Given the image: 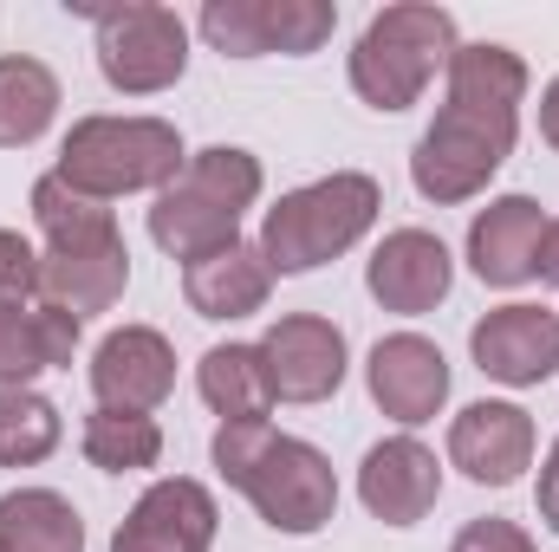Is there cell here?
Listing matches in <instances>:
<instances>
[{
  "mask_svg": "<svg viewBox=\"0 0 559 552\" xmlns=\"http://www.w3.org/2000/svg\"><path fill=\"white\" fill-rule=\"evenodd\" d=\"M365 384H371V404L391 422L417 429L449 397V358L429 338H417V332H397V338H378V351L365 364Z\"/></svg>",
  "mask_w": 559,
  "mask_h": 552,
  "instance_id": "cell-14",
  "label": "cell"
},
{
  "mask_svg": "<svg viewBox=\"0 0 559 552\" xmlns=\"http://www.w3.org/2000/svg\"><path fill=\"white\" fill-rule=\"evenodd\" d=\"M215 468L228 475V488H241L254 501V514L274 527V533H319L338 507V475L332 461L299 442V435H280L274 422H222L215 429Z\"/></svg>",
  "mask_w": 559,
  "mask_h": 552,
  "instance_id": "cell-3",
  "label": "cell"
},
{
  "mask_svg": "<svg viewBox=\"0 0 559 552\" xmlns=\"http://www.w3.org/2000/svg\"><path fill=\"white\" fill-rule=\"evenodd\" d=\"M92 391L98 410H124V416H150L169 391H176V351L163 332L150 325H124L92 351Z\"/></svg>",
  "mask_w": 559,
  "mask_h": 552,
  "instance_id": "cell-12",
  "label": "cell"
},
{
  "mask_svg": "<svg viewBox=\"0 0 559 552\" xmlns=\"http://www.w3.org/2000/svg\"><path fill=\"white\" fill-rule=\"evenodd\" d=\"M338 26L332 0H209L202 7V39L222 59H261V52H319Z\"/></svg>",
  "mask_w": 559,
  "mask_h": 552,
  "instance_id": "cell-9",
  "label": "cell"
},
{
  "mask_svg": "<svg viewBox=\"0 0 559 552\" xmlns=\"http://www.w3.org/2000/svg\"><path fill=\"white\" fill-rule=\"evenodd\" d=\"M267 286H274V274H267L261 248H248V241H235V248H222L182 274V292L202 319H248L267 305Z\"/></svg>",
  "mask_w": 559,
  "mask_h": 552,
  "instance_id": "cell-20",
  "label": "cell"
},
{
  "mask_svg": "<svg viewBox=\"0 0 559 552\" xmlns=\"http://www.w3.org/2000/svg\"><path fill=\"white\" fill-rule=\"evenodd\" d=\"M449 59H455V20L442 7H423V0L384 7L352 46V92L378 111H404Z\"/></svg>",
  "mask_w": 559,
  "mask_h": 552,
  "instance_id": "cell-7",
  "label": "cell"
},
{
  "mask_svg": "<svg viewBox=\"0 0 559 552\" xmlns=\"http://www.w3.org/2000/svg\"><path fill=\"white\" fill-rule=\"evenodd\" d=\"M534 274L547 279V286H559V221H547V241H540V267Z\"/></svg>",
  "mask_w": 559,
  "mask_h": 552,
  "instance_id": "cell-29",
  "label": "cell"
},
{
  "mask_svg": "<svg viewBox=\"0 0 559 552\" xmlns=\"http://www.w3.org/2000/svg\"><path fill=\"white\" fill-rule=\"evenodd\" d=\"M0 305H39V254L0 228Z\"/></svg>",
  "mask_w": 559,
  "mask_h": 552,
  "instance_id": "cell-26",
  "label": "cell"
},
{
  "mask_svg": "<svg viewBox=\"0 0 559 552\" xmlns=\"http://www.w3.org/2000/svg\"><path fill=\"white\" fill-rule=\"evenodd\" d=\"M79 319L59 305H0V391H26L39 371H72Z\"/></svg>",
  "mask_w": 559,
  "mask_h": 552,
  "instance_id": "cell-19",
  "label": "cell"
},
{
  "mask_svg": "<svg viewBox=\"0 0 559 552\" xmlns=\"http://www.w3.org/2000/svg\"><path fill=\"white\" fill-rule=\"evenodd\" d=\"M436 494H442V468H436V455L423 448L417 435L378 442L365 455V468H358V501L384 527H417L423 514L436 507Z\"/></svg>",
  "mask_w": 559,
  "mask_h": 552,
  "instance_id": "cell-17",
  "label": "cell"
},
{
  "mask_svg": "<svg viewBox=\"0 0 559 552\" xmlns=\"http://www.w3.org/2000/svg\"><path fill=\"white\" fill-rule=\"evenodd\" d=\"M0 552H85V520L52 488H20L0 501Z\"/></svg>",
  "mask_w": 559,
  "mask_h": 552,
  "instance_id": "cell-21",
  "label": "cell"
},
{
  "mask_svg": "<svg viewBox=\"0 0 559 552\" xmlns=\"http://www.w3.org/2000/svg\"><path fill=\"white\" fill-rule=\"evenodd\" d=\"M449 552H534V540H527L514 520H468Z\"/></svg>",
  "mask_w": 559,
  "mask_h": 552,
  "instance_id": "cell-27",
  "label": "cell"
},
{
  "mask_svg": "<svg viewBox=\"0 0 559 552\" xmlns=\"http://www.w3.org/2000/svg\"><path fill=\"white\" fill-rule=\"evenodd\" d=\"M195 384H202V404L222 422H267L274 391H267V371H261V345H215V351H202Z\"/></svg>",
  "mask_w": 559,
  "mask_h": 552,
  "instance_id": "cell-22",
  "label": "cell"
},
{
  "mask_svg": "<svg viewBox=\"0 0 559 552\" xmlns=\"http://www.w3.org/2000/svg\"><path fill=\"white\" fill-rule=\"evenodd\" d=\"M59 448V410L39 391H0V468H33Z\"/></svg>",
  "mask_w": 559,
  "mask_h": 552,
  "instance_id": "cell-25",
  "label": "cell"
},
{
  "mask_svg": "<svg viewBox=\"0 0 559 552\" xmlns=\"http://www.w3.org/2000/svg\"><path fill=\"white\" fill-rule=\"evenodd\" d=\"M215 547V494L189 475H169L124 514L111 552H209Z\"/></svg>",
  "mask_w": 559,
  "mask_h": 552,
  "instance_id": "cell-13",
  "label": "cell"
},
{
  "mask_svg": "<svg viewBox=\"0 0 559 552\" xmlns=\"http://www.w3.org/2000/svg\"><path fill=\"white\" fill-rule=\"evenodd\" d=\"M449 461L481 488H514L534 461V416L514 404H468L449 422Z\"/></svg>",
  "mask_w": 559,
  "mask_h": 552,
  "instance_id": "cell-15",
  "label": "cell"
},
{
  "mask_svg": "<svg viewBox=\"0 0 559 552\" xmlns=\"http://www.w3.org/2000/svg\"><path fill=\"white\" fill-rule=\"evenodd\" d=\"M182 163H189L182 137L163 118H85L59 143L52 176L79 195H92V202H111V195H131V189H169L182 176Z\"/></svg>",
  "mask_w": 559,
  "mask_h": 552,
  "instance_id": "cell-6",
  "label": "cell"
},
{
  "mask_svg": "<svg viewBox=\"0 0 559 552\" xmlns=\"http://www.w3.org/2000/svg\"><path fill=\"white\" fill-rule=\"evenodd\" d=\"M92 26H98V72L131 98L169 92L189 65V26L169 7H150V0L105 7L92 13Z\"/></svg>",
  "mask_w": 559,
  "mask_h": 552,
  "instance_id": "cell-8",
  "label": "cell"
},
{
  "mask_svg": "<svg viewBox=\"0 0 559 552\" xmlns=\"http://www.w3.org/2000/svg\"><path fill=\"white\" fill-rule=\"evenodd\" d=\"M365 286H371V299H378L384 312L417 319V312H429V305L449 299V286H455V261H449V248H442L436 235H423V228H397V235L378 241V254H371V267H365Z\"/></svg>",
  "mask_w": 559,
  "mask_h": 552,
  "instance_id": "cell-16",
  "label": "cell"
},
{
  "mask_svg": "<svg viewBox=\"0 0 559 552\" xmlns=\"http://www.w3.org/2000/svg\"><path fill=\"white\" fill-rule=\"evenodd\" d=\"M254 195H261V163L248 149H228V143L195 149L182 163V176L156 195L150 241L195 267V261H209V254L241 241V215L254 208Z\"/></svg>",
  "mask_w": 559,
  "mask_h": 552,
  "instance_id": "cell-4",
  "label": "cell"
},
{
  "mask_svg": "<svg viewBox=\"0 0 559 552\" xmlns=\"http://www.w3.org/2000/svg\"><path fill=\"white\" fill-rule=\"evenodd\" d=\"M540 520L559 533V442H554V455H547V468H540Z\"/></svg>",
  "mask_w": 559,
  "mask_h": 552,
  "instance_id": "cell-28",
  "label": "cell"
},
{
  "mask_svg": "<svg viewBox=\"0 0 559 552\" xmlns=\"http://www.w3.org/2000/svg\"><path fill=\"white\" fill-rule=\"evenodd\" d=\"M33 221L46 235V254H39V299L46 305L72 312L85 325L92 312H111L124 299L131 248H124L105 202L66 189L59 176H39L33 182Z\"/></svg>",
  "mask_w": 559,
  "mask_h": 552,
  "instance_id": "cell-2",
  "label": "cell"
},
{
  "mask_svg": "<svg viewBox=\"0 0 559 552\" xmlns=\"http://www.w3.org/2000/svg\"><path fill=\"white\" fill-rule=\"evenodd\" d=\"M540 241H547V215L534 195H501L475 215L468 228V267L488 286H521L540 267Z\"/></svg>",
  "mask_w": 559,
  "mask_h": 552,
  "instance_id": "cell-18",
  "label": "cell"
},
{
  "mask_svg": "<svg viewBox=\"0 0 559 552\" xmlns=\"http://www.w3.org/2000/svg\"><path fill=\"white\" fill-rule=\"evenodd\" d=\"M261 371L274 404H325L345 384V332L319 312H286L261 338Z\"/></svg>",
  "mask_w": 559,
  "mask_h": 552,
  "instance_id": "cell-10",
  "label": "cell"
},
{
  "mask_svg": "<svg viewBox=\"0 0 559 552\" xmlns=\"http://www.w3.org/2000/svg\"><path fill=\"white\" fill-rule=\"evenodd\" d=\"M156 455H163V429L150 416H124V410L85 416V461L92 468L138 475V468H156Z\"/></svg>",
  "mask_w": 559,
  "mask_h": 552,
  "instance_id": "cell-24",
  "label": "cell"
},
{
  "mask_svg": "<svg viewBox=\"0 0 559 552\" xmlns=\"http://www.w3.org/2000/svg\"><path fill=\"white\" fill-rule=\"evenodd\" d=\"M468 351L481 364V377L495 384H547L559 371V312L547 305H495L488 319H475L468 332Z\"/></svg>",
  "mask_w": 559,
  "mask_h": 552,
  "instance_id": "cell-11",
  "label": "cell"
},
{
  "mask_svg": "<svg viewBox=\"0 0 559 552\" xmlns=\"http://www.w3.org/2000/svg\"><path fill=\"white\" fill-rule=\"evenodd\" d=\"M540 137L559 149V79L547 85V92H540Z\"/></svg>",
  "mask_w": 559,
  "mask_h": 552,
  "instance_id": "cell-30",
  "label": "cell"
},
{
  "mask_svg": "<svg viewBox=\"0 0 559 552\" xmlns=\"http://www.w3.org/2000/svg\"><path fill=\"white\" fill-rule=\"evenodd\" d=\"M521 98H527V65L508 46H455L449 59V105L423 131L411 156V182L429 202H468L488 189V176L508 163L521 131Z\"/></svg>",
  "mask_w": 559,
  "mask_h": 552,
  "instance_id": "cell-1",
  "label": "cell"
},
{
  "mask_svg": "<svg viewBox=\"0 0 559 552\" xmlns=\"http://www.w3.org/2000/svg\"><path fill=\"white\" fill-rule=\"evenodd\" d=\"M52 111H59V79L39 59L7 52L0 59V149H20V143L46 137Z\"/></svg>",
  "mask_w": 559,
  "mask_h": 552,
  "instance_id": "cell-23",
  "label": "cell"
},
{
  "mask_svg": "<svg viewBox=\"0 0 559 552\" xmlns=\"http://www.w3.org/2000/svg\"><path fill=\"white\" fill-rule=\"evenodd\" d=\"M378 208H384V195L358 169H338L325 182H306V189L280 195L267 208V228H261L267 274H312V267H325L332 254H345L352 241L371 235Z\"/></svg>",
  "mask_w": 559,
  "mask_h": 552,
  "instance_id": "cell-5",
  "label": "cell"
}]
</instances>
